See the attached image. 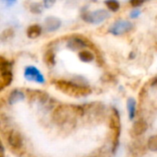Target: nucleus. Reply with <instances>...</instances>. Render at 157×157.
Returning <instances> with one entry per match:
<instances>
[{
    "label": "nucleus",
    "instance_id": "f257e3e1",
    "mask_svg": "<svg viewBox=\"0 0 157 157\" xmlns=\"http://www.w3.org/2000/svg\"><path fill=\"white\" fill-rule=\"evenodd\" d=\"M55 87L63 93L75 98L86 97L91 93V89L84 85H79L74 82L65 80H56L53 82Z\"/></svg>",
    "mask_w": 157,
    "mask_h": 157
},
{
    "label": "nucleus",
    "instance_id": "f03ea898",
    "mask_svg": "<svg viewBox=\"0 0 157 157\" xmlns=\"http://www.w3.org/2000/svg\"><path fill=\"white\" fill-rule=\"evenodd\" d=\"M80 111V108L76 106L69 105H60L52 112V121L58 124L63 125L74 118V114Z\"/></svg>",
    "mask_w": 157,
    "mask_h": 157
},
{
    "label": "nucleus",
    "instance_id": "7ed1b4c3",
    "mask_svg": "<svg viewBox=\"0 0 157 157\" xmlns=\"http://www.w3.org/2000/svg\"><path fill=\"white\" fill-rule=\"evenodd\" d=\"M109 13L105 9H98L95 11L84 13L82 15V18L86 22L91 24H99L105 21L107 18H109Z\"/></svg>",
    "mask_w": 157,
    "mask_h": 157
},
{
    "label": "nucleus",
    "instance_id": "20e7f679",
    "mask_svg": "<svg viewBox=\"0 0 157 157\" xmlns=\"http://www.w3.org/2000/svg\"><path fill=\"white\" fill-rule=\"evenodd\" d=\"M132 28H133V25L132 22L128 20H119V21H116L109 28V32L115 36H120V35H123L131 31Z\"/></svg>",
    "mask_w": 157,
    "mask_h": 157
},
{
    "label": "nucleus",
    "instance_id": "39448f33",
    "mask_svg": "<svg viewBox=\"0 0 157 157\" xmlns=\"http://www.w3.org/2000/svg\"><path fill=\"white\" fill-rule=\"evenodd\" d=\"M24 76L27 80L34 81L39 84H43L45 82V79H44L42 74L40 72V70L32 65L26 67L25 72H24Z\"/></svg>",
    "mask_w": 157,
    "mask_h": 157
},
{
    "label": "nucleus",
    "instance_id": "423d86ee",
    "mask_svg": "<svg viewBox=\"0 0 157 157\" xmlns=\"http://www.w3.org/2000/svg\"><path fill=\"white\" fill-rule=\"evenodd\" d=\"M7 142H8L9 145L15 150L20 149L23 145V138H22L21 134L17 131H11L8 132Z\"/></svg>",
    "mask_w": 157,
    "mask_h": 157
},
{
    "label": "nucleus",
    "instance_id": "0eeeda50",
    "mask_svg": "<svg viewBox=\"0 0 157 157\" xmlns=\"http://www.w3.org/2000/svg\"><path fill=\"white\" fill-rule=\"evenodd\" d=\"M86 46H88V40L82 36L71 38L67 42V47L72 51H81Z\"/></svg>",
    "mask_w": 157,
    "mask_h": 157
},
{
    "label": "nucleus",
    "instance_id": "6e6552de",
    "mask_svg": "<svg viewBox=\"0 0 157 157\" xmlns=\"http://www.w3.org/2000/svg\"><path fill=\"white\" fill-rule=\"evenodd\" d=\"M61 20L56 17H48L45 18L44 25L47 31H55L61 27Z\"/></svg>",
    "mask_w": 157,
    "mask_h": 157
},
{
    "label": "nucleus",
    "instance_id": "1a4fd4ad",
    "mask_svg": "<svg viewBox=\"0 0 157 157\" xmlns=\"http://www.w3.org/2000/svg\"><path fill=\"white\" fill-rule=\"evenodd\" d=\"M148 129V124L144 120H138L133 123L132 126V133L135 136H141L143 135Z\"/></svg>",
    "mask_w": 157,
    "mask_h": 157
},
{
    "label": "nucleus",
    "instance_id": "9d476101",
    "mask_svg": "<svg viewBox=\"0 0 157 157\" xmlns=\"http://www.w3.org/2000/svg\"><path fill=\"white\" fill-rule=\"evenodd\" d=\"M13 79L12 72L11 71H2L1 77H0V86L1 89H4L6 86H8Z\"/></svg>",
    "mask_w": 157,
    "mask_h": 157
},
{
    "label": "nucleus",
    "instance_id": "9b49d317",
    "mask_svg": "<svg viewBox=\"0 0 157 157\" xmlns=\"http://www.w3.org/2000/svg\"><path fill=\"white\" fill-rule=\"evenodd\" d=\"M41 34V27L38 24L31 25L27 29V35L29 39H36Z\"/></svg>",
    "mask_w": 157,
    "mask_h": 157
},
{
    "label": "nucleus",
    "instance_id": "f8f14e48",
    "mask_svg": "<svg viewBox=\"0 0 157 157\" xmlns=\"http://www.w3.org/2000/svg\"><path fill=\"white\" fill-rule=\"evenodd\" d=\"M23 98H24V94H23L21 91L16 89V90H13V91L9 94L8 102H9V104H15V103H17V102H18V101H20V100H22Z\"/></svg>",
    "mask_w": 157,
    "mask_h": 157
},
{
    "label": "nucleus",
    "instance_id": "ddd939ff",
    "mask_svg": "<svg viewBox=\"0 0 157 157\" xmlns=\"http://www.w3.org/2000/svg\"><path fill=\"white\" fill-rule=\"evenodd\" d=\"M78 57L84 63H90V62H92L95 59L94 54L90 51H87V50L80 51L79 53H78Z\"/></svg>",
    "mask_w": 157,
    "mask_h": 157
},
{
    "label": "nucleus",
    "instance_id": "4468645a",
    "mask_svg": "<svg viewBox=\"0 0 157 157\" xmlns=\"http://www.w3.org/2000/svg\"><path fill=\"white\" fill-rule=\"evenodd\" d=\"M143 152V147L141 144H137V143H133L130 146V155L133 157H141Z\"/></svg>",
    "mask_w": 157,
    "mask_h": 157
},
{
    "label": "nucleus",
    "instance_id": "2eb2a0df",
    "mask_svg": "<svg viewBox=\"0 0 157 157\" xmlns=\"http://www.w3.org/2000/svg\"><path fill=\"white\" fill-rule=\"evenodd\" d=\"M127 107H128V111H129V117L131 120H132L135 116L136 112V102L133 98H129L127 101Z\"/></svg>",
    "mask_w": 157,
    "mask_h": 157
},
{
    "label": "nucleus",
    "instance_id": "dca6fc26",
    "mask_svg": "<svg viewBox=\"0 0 157 157\" xmlns=\"http://www.w3.org/2000/svg\"><path fill=\"white\" fill-rule=\"evenodd\" d=\"M44 62L46 63L47 65L49 66H53L55 64V54L53 51H48L46 52L44 55Z\"/></svg>",
    "mask_w": 157,
    "mask_h": 157
},
{
    "label": "nucleus",
    "instance_id": "f3484780",
    "mask_svg": "<svg viewBox=\"0 0 157 157\" xmlns=\"http://www.w3.org/2000/svg\"><path fill=\"white\" fill-rule=\"evenodd\" d=\"M147 147L152 152H157V135H153L148 139Z\"/></svg>",
    "mask_w": 157,
    "mask_h": 157
},
{
    "label": "nucleus",
    "instance_id": "a211bd4d",
    "mask_svg": "<svg viewBox=\"0 0 157 157\" xmlns=\"http://www.w3.org/2000/svg\"><path fill=\"white\" fill-rule=\"evenodd\" d=\"M105 4L112 12H117L120 9V3L117 0H106Z\"/></svg>",
    "mask_w": 157,
    "mask_h": 157
},
{
    "label": "nucleus",
    "instance_id": "6ab92c4d",
    "mask_svg": "<svg viewBox=\"0 0 157 157\" xmlns=\"http://www.w3.org/2000/svg\"><path fill=\"white\" fill-rule=\"evenodd\" d=\"M29 9L34 14H40L42 11V6L40 3H33V4L30 5Z\"/></svg>",
    "mask_w": 157,
    "mask_h": 157
},
{
    "label": "nucleus",
    "instance_id": "aec40b11",
    "mask_svg": "<svg viewBox=\"0 0 157 157\" xmlns=\"http://www.w3.org/2000/svg\"><path fill=\"white\" fill-rule=\"evenodd\" d=\"M144 3V0H130V4H131L133 7L141 6Z\"/></svg>",
    "mask_w": 157,
    "mask_h": 157
},
{
    "label": "nucleus",
    "instance_id": "412c9836",
    "mask_svg": "<svg viewBox=\"0 0 157 157\" xmlns=\"http://www.w3.org/2000/svg\"><path fill=\"white\" fill-rule=\"evenodd\" d=\"M13 30L11 29H6L4 32H3V34H2V37H3V39H7V38H9V37H12L13 36Z\"/></svg>",
    "mask_w": 157,
    "mask_h": 157
},
{
    "label": "nucleus",
    "instance_id": "4be33fe9",
    "mask_svg": "<svg viewBox=\"0 0 157 157\" xmlns=\"http://www.w3.org/2000/svg\"><path fill=\"white\" fill-rule=\"evenodd\" d=\"M55 1H56V0H43L44 6H45L46 8H50V7H52V6L54 5Z\"/></svg>",
    "mask_w": 157,
    "mask_h": 157
},
{
    "label": "nucleus",
    "instance_id": "5701e85b",
    "mask_svg": "<svg viewBox=\"0 0 157 157\" xmlns=\"http://www.w3.org/2000/svg\"><path fill=\"white\" fill-rule=\"evenodd\" d=\"M140 10H137V9H135V10H133V11H132L131 12V17H132V18H136V17H138V16L140 15Z\"/></svg>",
    "mask_w": 157,
    "mask_h": 157
},
{
    "label": "nucleus",
    "instance_id": "b1692460",
    "mask_svg": "<svg viewBox=\"0 0 157 157\" xmlns=\"http://www.w3.org/2000/svg\"><path fill=\"white\" fill-rule=\"evenodd\" d=\"M2 2H3L6 6H12V5L16 2V0H2Z\"/></svg>",
    "mask_w": 157,
    "mask_h": 157
},
{
    "label": "nucleus",
    "instance_id": "393cba45",
    "mask_svg": "<svg viewBox=\"0 0 157 157\" xmlns=\"http://www.w3.org/2000/svg\"><path fill=\"white\" fill-rule=\"evenodd\" d=\"M151 86H152L153 87H157V76H155V77L152 80Z\"/></svg>",
    "mask_w": 157,
    "mask_h": 157
},
{
    "label": "nucleus",
    "instance_id": "a878e982",
    "mask_svg": "<svg viewBox=\"0 0 157 157\" xmlns=\"http://www.w3.org/2000/svg\"><path fill=\"white\" fill-rule=\"evenodd\" d=\"M92 157H96V156H92Z\"/></svg>",
    "mask_w": 157,
    "mask_h": 157
},
{
    "label": "nucleus",
    "instance_id": "bb28decb",
    "mask_svg": "<svg viewBox=\"0 0 157 157\" xmlns=\"http://www.w3.org/2000/svg\"><path fill=\"white\" fill-rule=\"evenodd\" d=\"M144 1H146V0H144Z\"/></svg>",
    "mask_w": 157,
    "mask_h": 157
}]
</instances>
